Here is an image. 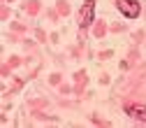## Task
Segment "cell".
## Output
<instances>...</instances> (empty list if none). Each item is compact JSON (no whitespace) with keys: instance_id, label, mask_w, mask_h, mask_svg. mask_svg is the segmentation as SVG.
Wrapping results in <instances>:
<instances>
[{"instance_id":"1","label":"cell","mask_w":146,"mask_h":128,"mask_svg":"<svg viewBox=\"0 0 146 128\" xmlns=\"http://www.w3.org/2000/svg\"><path fill=\"white\" fill-rule=\"evenodd\" d=\"M116 7L127 16V19H137L139 12H141V5L137 0H116Z\"/></svg>"},{"instance_id":"2","label":"cell","mask_w":146,"mask_h":128,"mask_svg":"<svg viewBox=\"0 0 146 128\" xmlns=\"http://www.w3.org/2000/svg\"><path fill=\"white\" fill-rule=\"evenodd\" d=\"M93 16H95V0H86L81 12H79V26L86 28L90 21H93Z\"/></svg>"},{"instance_id":"3","label":"cell","mask_w":146,"mask_h":128,"mask_svg":"<svg viewBox=\"0 0 146 128\" xmlns=\"http://www.w3.org/2000/svg\"><path fill=\"white\" fill-rule=\"evenodd\" d=\"M125 112L130 114V117H135L137 121H144L146 123V107L144 105H135V103L132 105H125Z\"/></svg>"}]
</instances>
